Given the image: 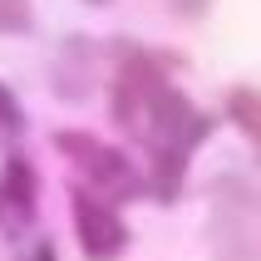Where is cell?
Wrapping results in <instances>:
<instances>
[{
	"label": "cell",
	"instance_id": "obj_1",
	"mask_svg": "<svg viewBox=\"0 0 261 261\" xmlns=\"http://www.w3.org/2000/svg\"><path fill=\"white\" fill-rule=\"evenodd\" d=\"M114 114L128 123L153 153V173H158V192L173 197L188 168V153L207 138V123L173 84H163V74L148 59H133L114 84Z\"/></svg>",
	"mask_w": 261,
	"mask_h": 261
},
{
	"label": "cell",
	"instance_id": "obj_2",
	"mask_svg": "<svg viewBox=\"0 0 261 261\" xmlns=\"http://www.w3.org/2000/svg\"><path fill=\"white\" fill-rule=\"evenodd\" d=\"M74 232H79V251H84L89 261H114L118 251L128 247V227H123V217H118V207L109 202V197H99V192L89 188H74Z\"/></svg>",
	"mask_w": 261,
	"mask_h": 261
},
{
	"label": "cell",
	"instance_id": "obj_3",
	"mask_svg": "<svg viewBox=\"0 0 261 261\" xmlns=\"http://www.w3.org/2000/svg\"><path fill=\"white\" fill-rule=\"evenodd\" d=\"M55 143L64 148V153H69V163L89 177V182H94V188H103L109 197H133V192H138L133 168L118 158L114 148H103L99 138H89V133H59Z\"/></svg>",
	"mask_w": 261,
	"mask_h": 261
},
{
	"label": "cell",
	"instance_id": "obj_4",
	"mask_svg": "<svg viewBox=\"0 0 261 261\" xmlns=\"http://www.w3.org/2000/svg\"><path fill=\"white\" fill-rule=\"evenodd\" d=\"M35 207H40L35 168L25 158H5V168H0V227L5 232H25L35 222Z\"/></svg>",
	"mask_w": 261,
	"mask_h": 261
},
{
	"label": "cell",
	"instance_id": "obj_5",
	"mask_svg": "<svg viewBox=\"0 0 261 261\" xmlns=\"http://www.w3.org/2000/svg\"><path fill=\"white\" fill-rule=\"evenodd\" d=\"M232 118L242 123V133H247L251 143H256V153H261V94L237 89V94H232Z\"/></svg>",
	"mask_w": 261,
	"mask_h": 261
},
{
	"label": "cell",
	"instance_id": "obj_6",
	"mask_svg": "<svg viewBox=\"0 0 261 261\" xmlns=\"http://www.w3.org/2000/svg\"><path fill=\"white\" fill-rule=\"evenodd\" d=\"M30 30V0H0V35H25Z\"/></svg>",
	"mask_w": 261,
	"mask_h": 261
},
{
	"label": "cell",
	"instance_id": "obj_7",
	"mask_svg": "<svg viewBox=\"0 0 261 261\" xmlns=\"http://www.w3.org/2000/svg\"><path fill=\"white\" fill-rule=\"evenodd\" d=\"M20 123H25V114H20V103H15V94H10V89L0 84V128H5V133H15Z\"/></svg>",
	"mask_w": 261,
	"mask_h": 261
},
{
	"label": "cell",
	"instance_id": "obj_8",
	"mask_svg": "<svg viewBox=\"0 0 261 261\" xmlns=\"http://www.w3.org/2000/svg\"><path fill=\"white\" fill-rule=\"evenodd\" d=\"M25 261H59V256H55V242H35Z\"/></svg>",
	"mask_w": 261,
	"mask_h": 261
}]
</instances>
